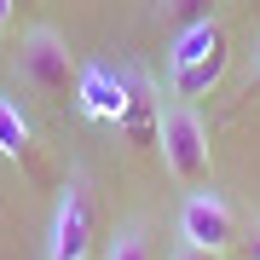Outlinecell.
I'll use <instances>...</instances> for the list:
<instances>
[{"label":"cell","mask_w":260,"mask_h":260,"mask_svg":"<svg viewBox=\"0 0 260 260\" xmlns=\"http://www.w3.org/2000/svg\"><path fill=\"white\" fill-rule=\"evenodd\" d=\"M168 75H174V99L214 93V81L225 75V29L220 23L179 29V35H174V52H168Z\"/></svg>","instance_id":"obj_1"},{"label":"cell","mask_w":260,"mask_h":260,"mask_svg":"<svg viewBox=\"0 0 260 260\" xmlns=\"http://www.w3.org/2000/svg\"><path fill=\"white\" fill-rule=\"evenodd\" d=\"M156 150H162V168L179 179V185H203V179H208V168H214L208 127L197 121V110H191L185 99L162 110V121H156Z\"/></svg>","instance_id":"obj_2"},{"label":"cell","mask_w":260,"mask_h":260,"mask_svg":"<svg viewBox=\"0 0 260 260\" xmlns=\"http://www.w3.org/2000/svg\"><path fill=\"white\" fill-rule=\"evenodd\" d=\"M93 237H99V203H93V185H87V174H70L64 191H58V208H52L47 260H87V254H93Z\"/></svg>","instance_id":"obj_3"},{"label":"cell","mask_w":260,"mask_h":260,"mask_svg":"<svg viewBox=\"0 0 260 260\" xmlns=\"http://www.w3.org/2000/svg\"><path fill=\"white\" fill-rule=\"evenodd\" d=\"M18 75L35 87L41 99H70V93H75V81H81L70 41L58 35V29H47V23L23 35V47H18Z\"/></svg>","instance_id":"obj_4"},{"label":"cell","mask_w":260,"mask_h":260,"mask_svg":"<svg viewBox=\"0 0 260 260\" xmlns=\"http://www.w3.org/2000/svg\"><path fill=\"white\" fill-rule=\"evenodd\" d=\"M179 237H185V243H197V249L225 254L243 232H237V214L225 208L214 191H191V197H185V208H179Z\"/></svg>","instance_id":"obj_5"},{"label":"cell","mask_w":260,"mask_h":260,"mask_svg":"<svg viewBox=\"0 0 260 260\" xmlns=\"http://www.w3.org/2000/svg\"><path fill=\"white\" fill-rule=\"evenodd\" d=\"M75 93H81V110H87V116H99V121H116V127H121L133 87L121 81V75H110V70H99V64H93V70H81Z\"/></svg>","instance_id":"obj_6"},{"label":"cell","mask_w":260,"mask_h":260,"mask_svg":"<svg viewBox=\"0 0 260 260\" xmlns=\"http://www.w3.org/2000/svg\"><path fill=\"white\" fill-rule=\"evenodd\" d=\"M0 156L6 162H18V168H29L35 174L41 168V150H35V127H29V116L12 104L6 93H0Z\"/></svg>","instance_id":"obj_7"},{"label":"cell","mask_w":260,"mask_h":260,"mask_svg":"<svg viewBox=\"0 0 260 260\" xmlns=\"http://www.w3.org/2000/svg\"><path fill=\"white\" fill-rule=\"evenodd\" d=\"M162 23L174 29H197V23H214V0H162Z\"/></svg>","instance_id":"obj_8"},{"label":"cell","mask_w":260,"mask_h":260,"mask_svg":"<svg viewBox=\"0 0 260 260\" xmlns=\"http://www.w3.org/2000/svg\"><path fill=\"white\" fill-rule=\"evenodd\" d=\"M104 260H156V254H150L145 225H121V232L110 237V249H104Z\"/></svg>","instance_id":"obj_9"},{"label":"cell","mask_w":260,"mask_h":260,"mask_svg":"<svg viewBox=\"0 0 260 260\" xmlns=\"http://www.w3.org/2000/svg\"><path fill=\"white\" fill-rule=\"evenodd\" d=\"M174 260H220V254H214V249H197V243H179Z\"/></svg>","instance_id":"obj_10"},{"label":"cell","mask_w":260,"mask_h":260,"mask_svg":"<svg viewBox=\"0 0 260 260\" xmlns=\"http://www.w3.org/2000/svg\"><path fill=\"white\" fill-rule=\"evenodd\" d=\"M260 93V41H254V64H249V99Z\"/></svg>","instance_id":"obj_11"},{"label":"cell","mask_w":260,"mask_h":260,"mask_svg":"<svg viewBox=\"0 0 260 260\" xmlns=\"http://www.w3.org/2000/svg\"><path fill=\"white\" fill-rule=\"evenodd\" d=\"M243 254H249V260H260V225H254L249 237H243Z\"/></svg>","instance_id":"obj_12"},{"label":"cell","mask_w":260,"mask_h":260,"mask_svg":"<svg viewBox=\"0 0 260 260\" xmlns=\"http://www.w3.org/2000/svg\"><path fill=\"white\" fill-rule=\"evenodd\" d=\"M12 6H18V0H0V35L12 29Z\"/></svg>","instance_id":"obj_13"}]
</instances>
